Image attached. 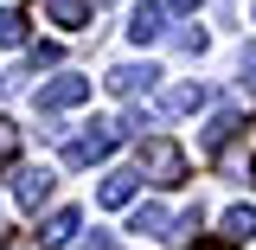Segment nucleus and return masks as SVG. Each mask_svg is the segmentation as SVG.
Returning <instances> with one entry per match:
<instances>
[{"label": "nucleus", "mask_w": 256, "mask_h": 250, "mask_svg": "<svg viewBox=\"0 0 256 250\" xmlns=\"http://www.w3.org/2000/svg\"><path fill=\"white\" fill-rule=\"evenodd\" d=\"M134 180H154V186H180L186 180V154L173 141H141V160H134Z\"/></svg>", "instance_id": "1"}, {"label": "nucleus", "mask_w": 256, "mask_h": 250, "mask_svg": "<svg viewBox=\"0 0 256 250\" xmlns=\"http://www.w3.org/2000/svg\"><path fill=\"white\" fill-rule=\"evenodd\" d=\"M116 122H90V135H70L64 141V167H96V160H109L116 154Z\"/></svg>", "instance_id": "2"}, {"label": "nucleus", "mask_w": 256, "mask_h": 250, "mask_svg": "<svg viewBox=\"0 0 256 250\" xmlns=\"http://www.w3.org/2000/svg\"><path fill=\"white\" fill-rule=\"evenodd\" d=\"M84 96H90V77H70V71H64V77H52V84L38 90V116H58V109H77Z\"/></svg>", "instance_id": "3"}, {"label": "nucleus", "mask_w": 256, "mask_h": 250, "mask_svg": "<svg viewBox=\"0 0 256 250\" xmlns=\"http://www.w3.org/2000/svg\"><path fill=\"white\" fill-rule=\"evenodd\" d=\"M102 84H109L116 96H148V90L160 84V71H154V64H116V71H109Z\"/></svg>", "instance_id": "4"}, {"label": "nucleus", "mask_w": 256, "mask_h": 250, "mask_svg": "<svg viewBox=\"0 0 256 250\" xmlns=\"http://www.w3.org/2000/svg\"><path fill=\"white\" fill-rule=\"evenodd\" d=\"M160 32H166V7H160V0H141V7L128 13V39H134V45H154Z\"/></svg>", "instance_id": "5"}, {"label": "nucleus", "mask_w": 256, "mask_h": 250, "mask_svg": "<svg viewBox=\"0 0 256 250\" xmlns=\"http://www.w3.org/2000/svg\"><path fill=\"white\" fill-rule=\"evenodd\" d=\"M13 199L38 212V205L52 199V173H45V167H13Z\"/></svg>", "instance_id": "6"}, {"label": "nucleus", "mask_w": 256, "mask_h": 250, "mask_svg": "<svg viewBox=\"0 0 256 250\" xmlns=\"http://www.w3.org/2000/svg\"><path fill=\"white\" fill-rule=\"evenodd\" d=\"M90 7H96V0H45V20L64 26V32H84V26H90Z\"/></svg>", "instance_id": "7"}, {"label": "nucleus", "mask_w": 256, "mask_h": 250, "mask_svg": "<svg viewBox=\"0 0 256 250\" xmlns=\"http://www.w3.org/2000/svg\"><path fill=\"white\" fill-rule=\"evenodd\" d=\"M77 224H84V218H77V212L64 205V212H52V218L38 224V244H45V250H64L70 237H77Z\"/></svg>", "instance_id": "8"}, {"label": "nucleus", "mask_w": 256, "mask_h": 250, "mask_svg": "<svg viewBox=\"0 0 256 250\" xmlns=\"http://www.w3.org/2000/svg\"><path fill=\"white\" fill-rule=\"evenodd\" d=\"M224 237H230V244H250L256 237V205H230V212H224Z\"/></svg>", "instance_id": "9"}, {"label": "nucleus", "mask_w": 256, "mask_h": 250, "mask_svg": "<svg viewBox=\"0 0 256 250\" xmlns=\"http://www.w3.org/2000/svg\"><path fill=\"white\" fill-rule=\"evenodd\" d=\"M160 109H166V116H192V109H205V84H180V90H166Z\"/></svg>", "instance_id": "10"}, {"label": "nucleus", "mask_w": 256, "mask_h": 250, "mask_svg": "<svg viewBox=\"0 0 256 250\" xmlns=\"http://www.w3.org/2000/svg\"><path fill=\"white\" fill-rule=\"evenodd\" d=\"M166 218H173L166 205H134V224H128V231H141V237H166Z\"/></svg>", "instance_id": "11"}, {"label": "nucleus", "mask_w": 256, "mask_h": 250, "mask_svg": "<svg viewBox=\"0 0 256 250\" xmlns=\"http://www.w3.org/2000/svg\"><path fill=\"white\" fill-rule=\"evenodd\" d=\"M230 135H237V109H218V116L205 122V148L218 154V148H224V141H230Z\"/></svg>", "instance_id": "12"}, {"label": "nucleus", "mask_w": 256, "mask_h": 250, "mask_svg": "<svg viewBox=\"0 0 256 250\" xmlns=\"http://www.w3.org/2000/svg\"><path fill=\"white\" fill-rule=\"evenodd\" d=\"M96 199H102V205H128V199H134V173H109Z\"/></svg>", "instance_id": "13"}, {"label": "nucleus", "mask_w": 256, "mask_h": 250, "mask_svg": "<svg viewBox=\"0 0 256 250\" xmlns=\"http://www.w3.org/2000/svg\"><path fill=\"white\" fill-rule=\"evenodd\" d=\"M0 45H26V13L20 7H0Z\"/></svg>", "instance_id": "14"}, {"label": "nucleus", "mask_w": 256, "mask_h": 250, "mask_svg": "<svg viewBox=\"0 0 256 250\" xmlns=\"http://www.w3.org/2000/svg\"><path fill=\"white\" fill-rule=\"evenodd\" d=\"M52 64H58V45H32L26 52V71H52Z\"/></svg>", "instance_id": "15"}, {"label": "nucleus", "mask_w": 256, "mask_h": 250, "mask_svg": "<svg viewBox=\"0 0 256 250\" xmlns=\"http://www.w3.org/2000/svg\"><path fill=\"white\" fill-rule=\"evenodd\" d=\"M13 148H20V128H13V122H0V160H13Z\"/></svg>", "instance_id": "16"}, {"label": "nucleus", "mask_w": 256, "mask_h": 250, "mask_svg": "<svg viewBox=\"0 0 256 250\" xmlns=\"http://www.w3.org/2000/svg\"><path fill=\"white\" fill-rule=\"evenodd\" d=\"M180 52H186V58H198V52H205V32H198V26L180 32Z\"/></svg>", "instance_id": "17"}, {"label": "nucleus", "mask_w": 256, "mask_h": 250, "mask_svg": "<svg viewBox=\"0 0 256 250\" xmlns=\"http://www.w3.org/2000/svg\"><path fill=\"white\" fill-rule=\"evenodd\" d=\"M166 7H173V13H198L205 0H166Z\"/></svg>", "instance_id": "18"}, {"label": "nucleus", "mask_w": 256, "mask_h": 250, "mask_svg": "<svg viewBox=\"0 0 256 250\" xmlns=\"http://www.w3.org/2000/svg\"><path fill=\"white\" fill-rule=\"evenodd\" d=\"M244 77H256V45H244Z\"/></svg>", "instance_id": "19"}, {"label": "nucleus", "mask_w": 256, "mask_h": 250, "mask_svg": "<svg viewBox=\"0 0 256 250\" xmlns=\"http://www.w3.org/2000/svg\"><path fill=\"white\" fill-rule=\"evenodd\" d=\"M0 231H6V212H0Z\"/></svg>", "instance_id": "20"}, {"label": "nucleus", "mask_w": 256, "mask_h": 250, "mask_svg": "<svg viewBox=\"0 0 256 250\" xmlns=\"http://www.w3.org/2000/svg\"><path fill=\"white\" fill-rule=\"evenodd\" d=\"M205 250H212V244H205Z\"/></svg>", "instance_id": "21"}]
</instances>
